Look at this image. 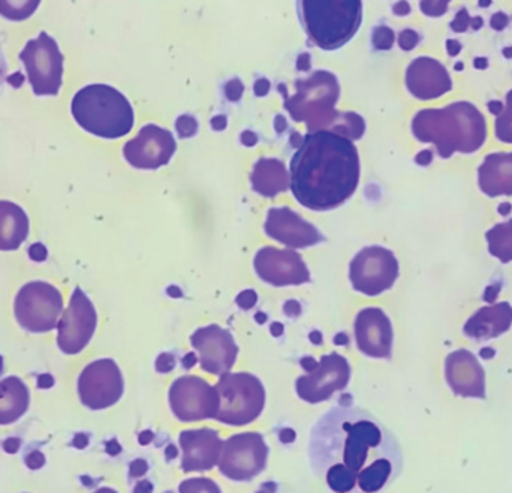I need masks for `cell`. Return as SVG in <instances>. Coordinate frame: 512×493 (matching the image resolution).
<instances>
[{
	"label": "cell",
	"mask_w": 512,
	"mask_h": 493,
	"mask_svg": "<svg viewBox=\"0 0 512 493\" xmlns=\"http://www.w3.org/2000/svg\"><path fill=\"white\" fill-rule=\"evenodd\" d=\"M153 491H155V486L149 480H141L134 488V493H153Z\"/></svg>",
	"instance_id": "cell-44"
},
{
	"label": "cell",
	"mask_w": 512,
	"mask_h": 493,
	"mask_svg": "<svg viewBox=\"0 0 512 493\" xmlns=\"http://www.w3.org/2000/svg\"><path fill=\"white\" fill-rule=\"evenodd\" d=\"M495 132L499 141L512 144V90L507 93L505 107L496 116Z\"/></svg>",
	"instance_id": "cell-31"
},
{
	"label": "cell",
	"mask_w": 512,
	"mask_h": 493,
	"mask_svg": "<svg viewBox=\"0 0 512 493\" xmlns=\"http://www.w3.org/2000/svg\"><path fill=\"white\" fill-rule=\"evenodd\" d=\"M508 24H510V17L505 12H496L490 18V26H492V29L498 30V32L504 30Z\"/></svg>",
	"instance_id": "cell-40"
},
{
	"label": "cell",
	"mask_w": 512,
	"mask_h": 493,
	"mask_svg": "<svg viewBox=\"0 0 512 493\" xmlns=\"http://www.w3.org/2000/svg\"><path fill=\"white\" fill-rule=\"evenodd\" d=\"M219 396L216 422L222 425H251L259 419L265 407V389L261 380L248 372L222 375L215 386Z\"/></svg>",
	"instance_id": "cell-7"
},
{
	"label": "cell",
	"mask_w": 512,
	"mask_h": 493,
	"mask_svg": "<svg viewBox=\"0 0 512 493\" xmlns=\"http://www.w3.org/2000/svg\"><path fill=\"white\" fill-rule=\"evenodd\" d=\"M183 473H206L218 465L224 441L212 428L188 429L180 432Z\"/></svg>",
	"instance_id": "cell-19"
},
{
	"label": "cell",
	"mask_w": 512,
	"mask_h": 493,
	"mask_svg": "<svg viewBox=\"0 0 512 493\" xmlns=\"http://www.w3.org/2000/svg\"><path fill=\"white\" fill-rule=\"evenodd\" d=\"M41 0H0V17L24 21L38 11Z\"/></svg>",
	"instance_id": "cell-30"
},
{
	"label": "cell",
	"mask_w": 512,
	"mask_h": 493,
	"mask_svg": "<svg viewBox=\"0 0 512 493\" xmlns=\"http://www.w3.org/2000/svg\"><path fill=\"white\" fill-rule=\"evenodd\" d=\"M153 441V434L150 431H144L141 432L140 435H138V443L141 444V446H147V444L152 443Z\"/></svg>",
	"instance_id": "cell-49"
},
{
	"label": "cell",
	"mask_w": 512,
	"mask_h": 493,
	"mask_svg": "<svg viewBox=\"0 0 512 493\" xmlns=\"http://www.w3.org/2000/svg\"><path fill=\"white\" fill-rule=\"evenodd\" d=\"M412 132L421 143L436 147L441 158L454 153H474L486 143L487 122L471 102H454L444 108L418 111L412 120Z\"/></svg>",
	"instance_id": "cell-3"
},
{
	"label": "cell",
	"mask_w": 512,
	"mask_h": 493,
	"mask_svg": "<svg viewBox=\"0 0 512 493\" xmlns=\"http://www.w3.org/2000/svg\"><path fill=\"white\" fill-rule=\"evenodd\" d=\"M47 464V458L41 450H32L24 456V465L29 468L30 471H39Z\"/></svg>",
	"instance_id": "cell-35"
},
{
	"label": "cell",
	"mask_w": 512,
	"mask_h": 493,
	"mask_svg": "<svg viewBox=\"0 0 512 493\" xmlns=\"http://www.w3.org/2000/svg\"><path fill=\"white\" fill-rule=\"evenodd\" d=\"M451 0H420V9L427 17L438 18L447 14Z\"/></svg>",
	"instance_id": "cell-34"
},
{
	"label": "cell",
	"mask_w": 512,
	"mask_h": 493,
	"mask_svg": "<svg viewBox=\"0 0 512 493\" xmlns=\"http://www.w3.org/2000/svg\"><path fill=\"white\" fill-rule=\"evenodd\" d=\"M191 342L200 356L198 362L204 372L222 377L236 365L239 347L228 330L215 324L203 327L192 335Z\"/></svg>",
	"instance_id": "cell-17"
},
{
	"label": "cell",
	"mask_w": 512,
	"mask_h": 493,
	"mask_svg": "<svg viewBox=\"0 0 512 493\" xmlns=\"http://www.w3.org/2000/svg\"><path fill=\"white\" fill-rule=\"evenodd\" d=\"M295 89V95L285 102L292 119L306 123L309 131L330 129L340 116L334 110L340 98V84L336 75L318 69L309 77L298 80Z\"/></svg>",
	"instance_id": "cell-6"
},
{
	"label": "cell",
	"mask_w": 512,
	"mask_h": 493,
	"mask_svg": "<svg viewBox=\"0 0 512 493\" xmlns=\"http://www.w3.org/2000/svg\"><path fill=\"white\" fill-rule=\"evenodd\" d=\"M93 493H119V492H117L116 489H113V488H99V489H96V491Z\"/></svg>",
	"instance_id": "cell-54"
},
{
	"label": "cell",
	"mask_w": 512,
	"mask_h": 493,
	"mask_svg": "<svg viewBox=\"0 0 512 493\" xmlns=\"http://www.w3.org/2000/svg\"><path fill=\"white\" fill-rule=\"evenodd\" d=\"M105 452H107V455L110 456H117L122 453V446H120L119 441L117 440H110L105 443Z\"/></svg>",
	"instance_id": "cell-43"
},
{
	"label": "cell",
	"mask_w": 512,
	"mask_h": 493,
	"mask_svg": "<svg viewBox=\"0 0 512 493\" xmlns=\"http://www.w3.org/2000/svg\"><path fill=\"white\" fill-rule=\"evenodd\" d=\"M21 446H23V440L18 437L6 438L2 443V449L6 455H17L20 452Z\"/></svg>",
	"instance_id": "cell-39"
},
{
	"label": "cell",
	"mask_w": 512,
	"mask_h": 493,
	"mask_svg": "<svg viewBox=\"0 0 512 493\" xmlns=\"http://www.w3.org/2000/svg\"><path fill=\"white\" fill-rule=\"evenodd\" d=\"M394 39H396V35H394V32L390 27L378 26L373 29L372 44L376 50H391L394 45Z\"/></svg>",
	"instance_id": "cell-33"
},
{
	"label": "cell",
	"mask_w": 512,
	"mask_h": 493,
	"mask_svg": "<svg viewBox=\"0 0 512 493\" xmlns=\"http://www.w3.org/2000/svg\"><path fill=\"white\" fill-rule=\"evenodd\" d=\"M355 341L358 350L372 359H391L393 326L382 309L366 308L355 320Z\"/></svg>",
	"instance_id": "cell-20"
},
{
	"label": "cell",
	"mask_w": 512,
	"mask_h": 493,
	"mask_svg": "<svg viewBox=\"0 0 512 493\" xmlns=\"http://www.w3.org/2000/svg\"><path fill=\"white\" fill-rule=\"evenodd\" d=\"M71 113L84 131L105 140L125 137L134 128L131 102L108 84H89L78 90L71 102Z\"/></svg>",
	"instance_id": "cell-4"
},
{
	"label": "cell",
	"mask_w": 512,
	"mask_h": 493,
	"mask_svg": "<svg viewBox=\"0 0 512 493\" xmlns=\"http://www.w3.org/2000/svg\"><path fill=\"white\" fill-rule=\"evenodd\" d=\"M165 456H167L168 459L177 458V456H179V450H177L174 444H171V446H168L167 450H165Z\"/></svg>",
	"instance_id": "cell-51"
},
{
	"label": "cell",
	"mask_w": 512,
	"mask_h": 493,
	"mask_svg": "<svg viewBox=\"0 0 512 493\" xmlns=\"http://www.w3.org/2000/svg\"><path fill=\"white\" fill-rule=\"evenodd\" d=\"M168 399H170L171 411L182 423L216 419L218 414V392L206 380L195 375L177 378L171 384Z\"/></svg>",
	"instance_id": "cell-14"
},
{
	"label": "cell",
	"mask_w": 512,
	"mask_h": 493,
	"mask_svg": "<svg viewBox=\"0 0 512 493\" xmlns=\"http://www.w3.org/2000/svg\"><path fill=\"white\" fill-rule=\"evenodd\" d=\"M90 437L87 434H75V437L72 438L71 446L77 450H84L87 446H89Z\"/></svg>",
	"instance_id": "cell-41"
},
{
	"label": "cell",
	"mask_w": 512,
	"mask_h": 493,
	"mask_svg": "<svg viewBox=\"0 0 512 493\" xmlns=\"http://www.w3.org/2000/svg\"><path fill=\"white\" fill-rule=\"evenodd\" d=\"M478 185L487 197H511L512 152L487 155L478 168Z\"/></svg>",
	"instance_id": "cell-25"
},
{
	"label": "cell",
	"mask_w": 512,
	"mask_h": 493,
	"mask_svg": "<svg viewBox=\"0 0 512 493\" xmlns=\"http://www.w3.org/2000/svg\"><path fill=\"white\" fill-rule=\"evenodd\" d=\"M360 155L351 138L328 129L304 135L289 164V189L315 212L345 204L360 182Z\"/></svg>",
	"instance_id": "cell-2"
},
{
	"label": "cell",
	"mask_w": 512,
	"mask_h": 493,
	"mask_svg": "<svg viewBox=\"0 0 512 493\" xmlns=\"http://www.w3.org/2000/svg\"><path fill=\"white\" fill-rule=\"evenodd\" d=\"M149 473V464L146 459H135L129 464V480L141 479Z\"/></svg>",
	"instance_id": "cell-38"
},
{
	"label": "cell",
	"mask_w": 512,
	"mask_h": 493,
	"mask_svg": "<svg viewBox=\"0 0 512 493\" xmlns=\"http://www.w3.org/2000/svg\"><path fill=\"white\" fill-rule=\"evenodd\" d=\"M29 255L32 257V260L44 261L45 258H47V251H45V248L41 243H38V245L30 246Z\"/></svg>",
	"instance_id": "cell-42"
},
{
	"label": "cell",
	"mask_w": 512,
	"mask_h": 493,
	"mask_svg": "<svg viewBox=\"0 0 512 493\" xmlns=\"http://www.w3.org/2000/svg\"><path fill=\"white\" fill-rule=\"evenodd\" d=\"M179 493H224L215 480L207 477L183 480L179 485Z\"/></svg>",
	"instance_id": "cell-32"
},
{
	"label": "cell",
	"mask_w": 512,
	"mask_h": 493,
	"mask_svg": "<svg viewBox=\"0 0 512 493\" xmlns=\"http://www.w3.org/2000/svg\"><path fill=\"white\" fill-rule=\"evenodd\" d=\"M3 374V359L2 356H0V375Z\"/></svg>",
	"instance_id": "cell-57"
},
{
	"label": "cell",
	"mask_w": 512,
	"mask_h": 493,
	"mask_svg": "<svg viewBox=\"0 0 512 493\" xmlns=\"http://www.w3.org/2000/svg\"><path fill=\"white\" fill-rule=\"evenodd\" d=\"M268 455L270 449L258 432L233 435L222 446L219 473L233 482H252L267 468Z\"/></svg>",
	"instance_id": "cell-10"
},
{
	"label": "cell",
	"mask_w": 512,
	"mask_h": 493,
	"mask_svg": "<svg viewBox=\"0 0 512 493\" xmlns=\"http://www.w3.org/2000/svg\"><path fill=\"white\" fill-rule=\"evenodd\" d=\"M307 374L298 377L295 383L298 398L307 404L330 401L334 393L342 392L351 380V366L345 357L337 353L322 356L312 366L303 365Z\"/></svg>",
	"instance_id": "cell-12"
},
{
	"label": "cell",
	"mask_w": 512,
	"mask_h": 493,
	"mask_svg": "<svg viewBox=\"0 0 512 493\" xmlns=\"http://www.w3.org/2000/svg\"><path fill=\"white\" fill-rule=\"evenodd\" d=\"M98 315L81 288H75L69 306L57 324V345L62 353L75 356L81 353L95 335Z\"/></svg>",
	"instance_id": "cell-15"
},
{
	"label": "cell",
	"mask_w": 512,
	"mask_h": 493,
	"mask_svg": "<svg viewBox=\"0 0 512 493\" xmlns=\"http://www.w3.org/2000/svg\"><path fill=\"white\" fill-rule=\"evenodd\" d=\"M472 17L469 15L468 9H460L457 12L456 18L451 21V30L456 33H463L471 27Z\"/></svg>",
	"instance_id": "cell-37"
},
{
	"label": "cell",
	"mask_w": 512,
	"mask_h": 493,
	"mask_svg": "<svg viewBox=\"0 0 512 493\" xmlns=\"http://www.w3.org/2000/svg\"><path fill=\"white\" fill-rule=\"evenodd\" d=\"M474 65L475 68L486 69L489 66V60L486 57H478V59H475Z\"/></svg>",
	"instance_id": "cell-52"
},
{
	"label": "cell",
	"mask_w": 512,
	"mask_h": 493,
	"mask_svg": "<svg viewBox=\"0 0 512 493\" xmlns=\"http://www.w3.org/2000/svg\"><path fill=\"white\" fill-rule=\"evenodd\" d=\"M393 11L396 12V15H408L411 12V6L406 0H400L393 6Z\"/></svg>",
	"instance_id": "cell-48"
},
{
	"label": "cell",
	"mask_w": 512,
	"mask_h": 493,
	"mask_svg": "<svg viewBox=\"0 0 512 493\" xmlns=\"http://www.w3.org/2000/svg\"><path fill=\"white\" fill-rule=\"evenodd\" d=\"M502 53H504V56L507 57V59H512V47L504 48Z\"/></svg>",
	"instance_id": "cell-55"
},
{
	"label": "cell",
	"mask_w": 512,
	"mask_h": 493,
	"mask_svg": "<svg viewBox=\"0 0 512 493\" xmlns=\"http://www.w3.org/2000/svg\"><path fill=\"white\" fill-rule=\"evenodd\" d=\"M252 186L264 197H274L289 188L285 165L277 159H259L252 173Z\"/></svg>",
	"instance_id": "cell-28"
},
{
	"label": "cell",
	"mask_w": 512,
	"mask_h": 493,
	"mask_svg": "<svg viewBox=\"0 0 512 493\" xmlns=\"http://www.w3.org/2000/svg\"><path fill=\"white\" fill-rule=\"evenodd\" d=\"M30 392L23 380L6 377L0 381V426L18 422L29 410Z\"/></svg>",
	"instance_id": "cell-27"
},
{
	"label": "cell",
	"mask_w": 512,
	"mask_h": 493,
	"mask_svg": "<svg viewBox=\"0 0 512 493\" xmlns=\"http://www.w3.org/2000/svg\"><path fill=\"white\" fill-rule=\"evenodd\" d=\"M298 18L309 41L324 51L348 44L363 23V0H297Z\"/></svg>",
	"instance_id": "cell-5"
},
{
	"label": "cell",
	"mask_w": 512,
	"mask_h": 493,
	"mask_svg": "<svg viewBox=\"0 0 512 493\" xmlns=\"http://www.w3.org/2000/svg\"><path fill=\"white\" fill-rule=\"evenodd\" d=\"M502 108H504V105H502V102H499V101L489 102V110L492 111L493 114H496V116H498V114L501 113Z\"/></svg>",
	"instance_id": "cell-50"
},
{
	"label": "cell",
	"mask_w": 512,
	"mask_h": 493,
	"mask_svg": "<svg viewBox=\"0 0 512 493\" xmlns=\"http://www.w3.org/2000/svg\"><path fill=\"white\" fill-rule=\"evenodd\" d=\"M406 87L420 101H432L450 92L453 80L439 60L421 56L412 60L406 69Z\"/></svg>",
	"instance_id": "cell-23"
},
{
	"label": "cell",
	"mask_w": 512,
	"mask_h": 493,
	"mask_svg": "<svg viewBox=\"0 0 512 493\" xmlns=\"http://www.w3.org/2000/svg\"><path fill=\"white\" fill-rule=\"evenodd\" d=\"M54 386V378L51 375L44 374L38 377V389L47 390Z\"/></svg>",
	"instance_id": "cell-45"
},
{
	"label": "cell",
	"mask_w": 512,
	"mask_h": 493,
	"mask_svg": "<svg viewBox=\"0 0 512 493\" xmlns=\"http://www.w3.org/2000/svg\"><path fill=\"white\" fill-rule=\"evenodd\" d=\"M399 278V261L390 249L369 246L349 264L352 287L364 296L376 297L393 288Z\"/></svg>",
	"instance_id": "cell-11"
},
{
	"label": "cell",
	"mask_w": 512,
	"mask_h": 493,
	"mask_svg": "<svg viewBox=\"0 0 512 493\" xmlns=\"http://www.w3.org/2000/svg\"><path fill=\"white\" fill-rule=\"evenodd\" d=\"M14 312L18 324L27 332H51L63 312L62 293L48 282H29L18 291Z\"/></svg>",
	"instance_id": "cell-9"
},
{
	"label": "cell",
	"mask_w": 512,
	"mask_h": 493,
	"mask_svg": "<svg viewBox=\"0 0 512 493\" xmlns=\"http://www.w3.org/2000/svg\"><path fill=\"white\" fill-rule=\"evenodd\" d=\"M445 378L454 395L486 399V372L471 351L457 350L447 357Z\"/></svg>",
	"instance_id": "cell-22"
},
{
	"label": "cell",
	"mask_w": 512,
	"mask_h": 493,
	"mask_svg": "<svg viewBox=\"0 0 512 493\" xmlns=\"http://www.w3.org/2000/svg\"><path fill=\"white\" fill-rule=\"evenodd\" d=\"M511 326L512 306L508 302H499L475 312L463 327V333L475 341H490L507 333Z\"/></svg>",
	"instance_id": "cell-24"
},
{
	"label": "cell",
	"mask_w": 512,
	"mask_h": 493,
	"mask_svg": "<svg viewBox=\"0 0 512 493\" xmlns=\"http://www.w3.org/2000/svg\"><path fill=\"white\" fill-rule=\"evenodd\" d=\"M483 24H484L483 18H481V17H472V20H471V27H472V29H474V30L481 29V27H483Z\"/></svg>",
	"instance_id": "cell-53"
},
{
	"label": "cell",
	"mask_w": 512,
	"mask_h": 493,
	"mask_svg": "<svg viewBox=\"0 0 512 493\" xmlns=\"http://www.w3.org/2000/svg\"><path fill=\"white\" fill-rule=\"evenodd\" d=\"M27 80L36 96H56L63 81V57L53 36L41 32L30 39L20 53Z\"/></svg>",
	"instance_id": "cell-8"
},
{
	"label": "cell",
	"mask_w": 512,
	"mask_h": 493,
	"mask_svg": "<svg viewBox=\"0 0 512 493\" xmlns=\"http://www.w3.org/2000/svg\"><path fill=\"white\" fill-rule=\"evenodd\" d=\"M420 42V35L415 30L405 29L399 33V45L403 51H411Z\"/></svg>",
	"instance_id": "cell-36"
},
{
	"label": "cell",
	"mask_w": 512,
	"mask_h": 493,
	"mask_svg": "<svg viewBox=\"0 0 512 493\" xmlns=\"http://www.w3.org/2000/svg\"><path fill=\"white\" fill-rule=\"evenodd\" d=\"M279 440L282 441L283 444H291L295 441V432L292 429H282L279 434Z\"/></svg>",
	"instance_id": "cell-47"
},
{
	"label": "cell",
	"mask_w": 512,
	"mask_h": 493,
	"mask_svg": "<svg viewBox=\"0 0 512 493\" xmlns=\"http://www.w3.org/2000/svg\"><path fill=\"white\" fill-rule=\"evenodd\" d=\"M265 233L271 239L295 249L309 248L325 240L310 222L289 207H274L268 210Z\"/></svg>",
	"instance_id": "cell-21"
},
{
	"label": "cell",
	"mask_w": 512,
	"mask_h": 493,
	"mask_svg": "<svg viewBox=\"0 0 512 493\" xmlns=\"http://www.w3.org/2000/svg\"><path fill=\"white\" fill-rule=\"evenodd\" d=\"M489 252L502 263L512 261V219L496 224L486 233Z\"/></svg>",
	"instance_id": "cell-29"
},
{
	"label": "cell",
	"mask_w": 512,
	"mask_h": 493,
	"mask_svg": "<svg viewBox=\"0 0 512 493\" xmlns=\"http://www.w3.org/2000/svg\"><path fill=\"white\" fill-rule=\"evenodd\" d=\"M462 48V44H460V42L457 41V39H448L447 50L450 56H457V54H459L460 51H462Z\"/></svg>",
	"instance_id": "cell-46"
},
{
	"label": "cell",
	"mask_w": 512,
	"mask_h": 493,
	"mask_svg": "<svg viewBox=\"0 0 512 493\" xmlns=\"http://www.w3.org/2000/svg\"><path fill=\"white\" fill-rule=\"evenodd\" d=\"M255 270L262 281L274 287L301 285L310 281L309 270L297 252L277 249L273 246L262 248L255 257Z\"/></svg>",
	"instance_id": "cell-18"
},
{
	"label": "cell",
	"mask_w": 512,
	"mask_h": 493,
	"mask_svg": "<svg viewBox=\"0 0 512 493\" xmlns=\"http://www.w3.org/2000/svg\"><path fill=\"white\" fill-rule=\"evenodd\" d=\"M29 236V218L18 204L0 201V251H15Z\"/></svg>",
	"instance_id": "cell-26"
},
{
	"label": "cell",
	"mask_w": 512,
	"mask_h": 493,
	"mask_svg": "<svg viewBox=\"0 0 512 493\" xmlns=\"http://www.w3.org/2000/svg\"><path fill=\"white\" fill-rule=\"evenodd\" d=\"M81 404L92 411L107 410L122 399L125 380L114 360L101 359L87 365L78 377Z\"/></svg>",
	"instance_id": "cell-13"
},
{
	"label": "cell",
	"mask_w": 512,
	"mask_h": 493,
	"mask_svg": "<svg viewBox=\"0 0 512 493\" xmlns=\"http://www.w3.org/2000/svg\"><path fill=\"white\" fill-rule=\"evenodd\" d=\"M176 149L173 132L158 125H146L125 144L123 155L132 167L156 170L170 162Z\"/></svg>",
	"instance_id": "cell-16"
},
{
	"label": "cell",
	"mask_w": 512,
	"mask_h": 493,
	"mask_svg": "<svg viewBox=\"0 0 512 493\" xmlns=\"http://www.w3.org/2000/svg\"><path fill=\"white\" fill-rule=\"evenodd\" d=\"M490 5H492V0H480V6H483V8H487Z\"/></svg>",
	"instance_id": "cell-56"
},
{
	"label": "cell",
	"mask_w": 512,
	"mask_h": 493,
	"mask_svg": "<svg viewBox=\"0 0 512 493\" xmlns=\"http://www.w3.org/2000/svg\"><path fill=\"white\" fill-rule=\"evenodd\" d=\"M309 461L331 493H384L403 470L393 432L354 405L331 408L313 425Z\"/></svg>",
	"instance_id": "cell-1"
}]
</instances>
